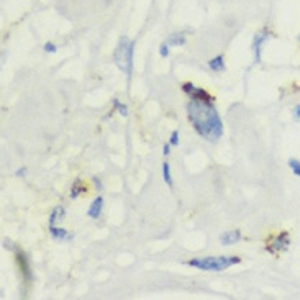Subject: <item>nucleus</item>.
Instances as JSON below:
<instances>
[{
    "label": "nucleus",
    "instance_id": "obj_1",
    "mask_svg": "<svg viewBox=\"0 0 300 300\" xmlns=\"http://www.w3.org/2000/svg\"><path fill=\"white\" fill-rule=\"evenodd\" d=\"M187 118L192 123L199 136L210 143H215L222 138L223 125L220 120L213 102L207 100H191L187 103Z\"/></svg>",
    "mask_w": 300,
    "mask_h": 300
},
{
    "label": "nucleus",
    "instance_id": "obj_4",
    "mask_svg": "<svg viewBox=\"0 0 300 300\" xmlns=\"http://www.w3.org/2000/svg\"><path fill=\"white\" fill-rule=\"evenodd\" d=\"M290 248V235L287 233V231H282V233L275 235L271 243L267 244L266 249L269 251L271 254H279V253H284Z\"/></svg>",
    "mask_w": 300,
    "mask_h": 300
},
{
    "label": "nucleus",
    "instance_id": "obj_9",
    "mask_svg": "<svg viewBox=\"0 0 300 300\" xmlns=\"http://www.w3.org/2000/svg\"><path fill=\"white\" fill-rule=\"evenodd\" d=\"M102 209H103V199L102 197H97L94 202L90 204L89 210H87V215L92 218V220H97L100 215H102Z\"/></svg>",
    "mask_w": 300,
    "mask_h": 300
},
{
    "label": "nucleus",
    "instance_id": "obj_18",
    "mask_svg": "<svg viewBox=\"0 0 300 300\" xmlns=\"http://www.w3.org/2000/svg\"><path fill=\"white\" fill-rule=\"evenodd\" d=\"M159 54H161L163 58L169 56V43H164V45L159 46Z\"/></svg>",
    "mask_w": 300,
    "mask_h": 300
},
{
    "label": "nucleus",
    "instance_id": "obj_21",
    "mask_svg": "<svg viewBox=\"0 0 300 300\" xmlns=\"http://www.w3.org/2000/svg\"><path fill=\"white\" fill-rule=\"evenodd\" d=\"M25 174H27V169H25V168H22V169L17 171V176H18V177H25Z\"/></svg>",
    "mask_w": 300,
    "mask_h": 300
},
{
    "label": "nucleus",
    "instance_id": "obj_8",
    "mask_svg": "<svg viewBox=\"0 0 300 300\" xmlns=\"http://www.w3.org/2000/svg\"><path fill=\"white\" fill-rule=\"evenodd\" d=\"M240 240H241V231L240 230H228L220 236V243H222L223 246H231V244L238 243Z\"/></svg>",
    "mask_w": 300,
    "mask_h": 300
},
{
    "label": "nucleus",
    "instance_id": "obj_23",
    "mask_svg": "<svg viewBox=\"0 0 300 300\" xmlns=\"http://www.w3.org/2000/svg\"><path fill=\"white\" fill-rule=\"evenodd\" d=\"M94 184H95V186L99 187V189L102 187V182H100V179H97V177H94Z\"/></svg>",
    "mask_w": 300,
    "mask_h": 300
},
{
    "label": "nucleus",
    "instance_id": "obj_7",
    "mask_svg": "<svg viewBox=\"0 0 300 300\" xmlns=\"http://www.w3.org/2000/svg\"><path fill=\"white\" fill-rule=\"evenodd\" d=\"M50 235H51L53 240L58 241V243H61V241H71L72 238H74L67 230L59 228V226H56V225L50 226Z\"/></svg>",
    "mask_w": 300,
    "mask_h": 300
},
{
    "label": "nucleus",
    "instance_id": "obj_14",
    "mask_svg": "<svg viewBox=\"0 0 300 300\" xmlns=\"http://www.w3.org/2000/svg\"><path fill=\"white\" fill-rule=\"evenodd\" d=\"M163 179H164V182H166L169 187H173V177H171V168H169V163H166V161L163 163Z\"/></svg>",
    "mask_w": 300,
    "mask_h": 300
},
{
    "label": "nucleus",
    "instance_id": "obj_13",
    "mask_svg": "<svg viewBox=\"0 0 300 300\" xmlns=\"http://www.w3.org/2000/svg\"><path fill=\"white\" fill-rule=\"evenodd\" d=\"M82 192H85V187L82 186V181L77 179L74 182V186H72V189H71V199H77Z\"/></svg>",
    "mask_w": 300,
    "mask_h": 300
},
{
    "label": "nucleus",
    "instance_id": "obj_12",
    "mask_svg": "<svg viewBox=\"0 0 300 300\" xmlns=\"http://www.w3.org/2000/svg\"><path fill=\"white\" fill-rule=\"evenodd\" d=\"M169 45L173 46H184L186 45V33H174L169 36Z\"/></svg>",
    "mask_w": 300,
    "mask_h": 300
},
{
    "label": "nucleus",
    "instance_id": "obj_3",
    "mask_svg": "<svg viewBox=\"0 0 300 300\" xmlns=\"http://www.w3.org/2000/svg\"><path fill=\"white\" fill-rule=\"evenodd\" d=\"M133 53H134V43L128 36L120 38L117 50H115V63H117L118 69L123 71L128 77L133 72Z\"/></svg>",
    "mask_w": 300,
    "mask_h": 300
},
{
    "label": "nucleus",
    "instance_id": "obj_2",
    "mask_svg": "<svg viewBox=\"0 0 300 300\" xmlns=\"http://www.w3.org/2000/svg\"><path fill=\"white\" fill-rule=\"evenodd\" d=\"M241 259L238 256H209V258H195L187 262L200 271H212V272H222L235 264H240Z\"/></svg>",
    "mask_w": 300,
    "mask_h": 300
},
{
    "label": "nucleus",
    "instance_id": "obj_19",
    "mask_svg": "<svg viewBox=\"0 0 300 300\" xmlns=\"http://www.w3.org/2000/svg\"><path fill=\"white\" fill-rule=\"evenodd\" d=\"M169 144H171V146H177V144H179V133H177V131H173V133H171Z\"/></svg>",
    "mask_w": 300,
    "mask_h": 300
},
{
    "label": "nucleus",
    "instance_id": "obj_10",
    "mask_svg": "<svg viewBox=\"0 0 300 300\" xmlns=\"http://www.w3.org/2000/svg\"><path fill=\"white\" fill-rule=\"evenodd\" d=\"M209 69L213 72H223L225 71V58L223 56H215L209 61Z\"/></svg>",
    "mask_w": 300,
    "mask_h": 300
},
{
    "label": "nucleus",
    "instance_id": "obj_22",
    "mask_svg": "<svg viewBox=\"0 0 300 300\" xmlns=\"http://www.w3.org/2000/svg\"><path fill=\"white\" fill-rule=\"evenodd\" d=\"M169 149H171V144H169V143H168V144H164V148H163L164 156H168V155H169V153H171Z\"/></svg>",
    "mask_w": 300,
    "mask_h": 300
},
{
    "label": "nucleus",
    "instance_id": "obj_5",
    "mask_svg": "<svg viewBox=\"0 0 300 300\" xmlns=\"http://www.w3.org/2000/svg\"><path fill=\"white\" fill-rule=\"evenodd\" d=\"M271 38V32L269 30H261L254 35L253 38V51H254V59L256 63H259L261 61V56H262V48L267 43V40Z\"/></svg>",
    "mask_w": 300,
    "mask_h": 300
},
{
    "label": "nucleus",
    "instance_id": "obj_15",
    "mask_svg": "<svg viewBox=\"0 0 300 300\" xmlns=\"http://www.w3.org/2000/svg\"><path fill=\"white\" fill-rule=\"evenodd\" d=\"M289 166L293 171V174L300 177V161H297V159H289Z\"/></svg>",
    "mask_w": 300,
    "mask_h": 300
},
{
    "label": "nucleus",
    "instance_id": "obj_16",
    "mask_svg": "<svg viewBox=\"0 0 300 300\" xmlns=\"http://www.w3.org/2000/svg\"><path fill=\"white\" fill-rule=\"evenodd\" d=\"M113 107L117 108V110H118V113H120V115H123V117H126V115H128V108H126L125 105H121L120 100L115 99V100H113Z\"/></svg>",
    "mask_w": 300,
    "mask_h": 300
},
{
    "label": "nucleus",
    "instance_id": "obj_17",
    "mask_svg": "<svg viewBox=\"0 0 300 300\" xmlns=\"http://www.w3.org/2000/svg\"><path fill=\"white\" fill-rule=\"evenodd\" d=\"M43 50H45L46 53H50V54H53V53H56L58 51V46L56 45H54V43H46V45L45 46H43Z\"/></svg>",
    "mask_w": 300,
    "mask_h": 300
},
{
    "label": "nucleus",
    "instance_id": "obj_6",
    "mask_svg": "<svg viewBox=\"0 0 300 300\" xmlns=\"http://www.w3.org/2000/svg\"><path fill=\"white\" fill-rule=\"evenodd\" d=\"M182 90L186 92V94L189 95V99H192V100H207V102H213V100H215L209 94V92H205L204 89H200V87H195V85L191 84V82L182 84Z\"/></svg>",
    "mask_w": 300,
    "mask_h": 300
},
{
    "label": "nucleus",
    "instance_id": "obj_11",
    "mask_svg": "<svg viewBox=\"0 0 300 300\" xmlns=\"http://www.w3.org/2000/svg\"><path fill=\"white\" fill-rule=\"evenodd\" d=\"M63 218H64V207H61V205L54 207L53 212H51V215H50V226L56 225Z\"/></svg>",
    "mask_w": 300,
    "mask_h": 300
},
{
    "label": "nucleus",
    "instance_id": "obj_20",
    "mask_svg": "<svg viewBox=\"0 0 300 300\" xmlns=\"http://www.w3.org/2000/svg\"><path fill=\"white\" fill-rule=\"evenodd\" d=\"M293 118L300 121V105H295V107H293Z\"/></svg>",
    "mask_w": 300,
    "mask_h": 300
}]
</instances>
